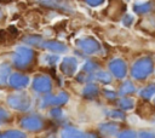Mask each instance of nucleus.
Listing matches in <instances>:
<instances>
[{"label":"nucleus","instance_id":"obj_21","mask_svg":"<svg viewBox=\"0 0 155 138\" xmlns=\"http://www.w3.org/2000/svg\"><path fill=\"white\" fill-rule=\"evenodd\" d=\"M134 105V102L131 99V98H122L120 102H119V107L124 110H130L132 109Z\"/></svg>","mask_w":155,"mask_h":138},{"label":"nucleus","instance_id":"obj_34","mask_svg":"<svg viewBox=\"0 0 155 138\" xmlns=\"http://www.w3.org/2000/svg\"><path fill=\"white\" fill-rule=\"evenodd\" d=\"M1 4H5V2H10V0H0Z\"/></svg>","mask_w":155,"mask_h":138},{"label":"nucleus","instance_id":"obj_22","mask_svg":"<svg viewBox=\"0 0 155 138\" xmlns=\"http://www.w3.org/2000/svg\"><path fill=\"white\" fill-rule=\"evenodd\" d=\"M24 42L27 44H30V45H41L42 44V39L40 36H34V35H29V36H25L23 39Z\"/></svg>","mask_w":155,"mask_h":138},{"label":"nucleus","instance_id":"obj_26","mask_svg":"<svg viewBox=\"0 0 155 138\" xmlns=\"http://www.w3.org/2000/svg\"><path fill=\"white\" fill-rule=\"evenodd\" d=\"M8 116H10V114H8L5 109L0 108V123H2V122H5V121H7Z\"/></svg>","mask_w":155,"mask_h":138},{"label":"nucleus","instance_id":"obj_6","mask_svg":"<svg viewBox=\"0 0 155 138\" xmlns=\"http://www.w3.org/2000/svg\"><path fill=\"white\" fill-rule=\"evenodd\" d=\"M42 125H44L42 120L35 115L25 116L21 120V126L25 130H29V131H39L42 128Z\"/></svg>","mask_w":155,"mask_h":138},{"label":"nucleus","instance_id":"obj_35","mask_svg":"<svg viewBox=\"0 0 155 138\" xmlns=\"http://www.w3.org/2000/svg\"><path fill=\"white\" fill-rule=\"evenodd\" d=\"M48 138H54V137H48Z\"/></svg>","mask_w":155,"mask_h":138},{"label":"nucleus","instance_id":"obj_7","mask_svg":"<svg viewBox=\"0 0 155 138\" xmlns=\"http://www.w3.org/2000/svg\"><path fill=\"white\" fill-rule=\"evenodd\" d=\"M51 80L50 77L45 76V75H40V76H36L33 81V88L39 92V93H46V92H50L51 91Z\"/></svg>","mask_w":155,"mask_h":138},{"label":"nucleus","instance_id":"obj_23","mask_svg":"<svg viewBox=\"0 0 155 138\" xmlns=\"http://www.w3.org/2000/svg\"><path fill=\"white\" fill-rule=\"evenodd\" d=\"M97 69H98V65H97L94 62L88 61V62L85 63V65H84V68H82V73L90 74V73H92V71H94V70H97Z\"/></svg>","mask_w":155,"mask_h":138},{"label":"nucleus","instance_id":"obj_8","mask_svg":"<svg viewBox=\"0 0 155 138\" xmlns=\"http://www.w3.org/2000/svg\"><path fill=\"white\" fill-rule=\"evenodd\" d=\"M8 84H10L11 87H13L16 90H21V88H24L29 84V77L27 75H23V74H19V73H15V74H12L10 76Z\"/></svg>","mask_w":155,"mask_h":138},{"label":"nucleus","instance_id":"obj_9","mask_svg":"<svg viewBox=\"0 0 155 138\" xmlns=\"http://www.w3.org/2000/svg\"><path fill=\"white\" fill-rule=\"evenodd\" d=\"M78 68V61L74 57H65L61 63V70L63 74L71 76Z\"/></svg>","mask_w":155,"mask_h":138},{"label":"nucleus","instance_id":"obj_32","mask_svg":"<svg viewBox=\"0 0 155 138\" xmlns=\"http://www.w3.org/2000/svg\"><path fill=\"white\" fill-rule=\"evenodd\" d=\"M110 116H111V117H122L124 115H122V113H120V111H113V113H110Z\"/></svg>","mask_w":155,"mask_h":138},{"label":"nucleus","instance_id":"obj_20","mask_svg":"<svg viewBox=\"0 0 155 138\" xmlns=\"http://www.w3.org/2000/svg\"><path fill=\"white\" fill-rule=\"evenodd\" d=\"M133 91H134V86L131 81H125L120 87V93L121 94H128V93H132Z\"/></svg>","mask_w":155,"mask_h":138},{"label":"nucleus","instance_id":"obj_13","mask_svg":"<svg viewBox=\"0 0 155 138\" xmlns=\"http://www.w3.org/2000/svg\"><path fill=\"white\" fill-rule=\"evenodd\" d=\"M41 46L45 47V48H47L48 51H53V52H64V51H67V46H65L63 42L53 41V40L42 41Z\"/></svg>","mask_w":155,"mask_h":138},{"label":"nucleus","instance_id":"obj_30","mask_svg":"<svg viewBox=\"0 0 155 138\" xmlns=\"http://www.w3.org/2000/svg\"><path fill=\"white\" fill-rule=\"evenodd\" d=\"M45 59H47L46 62L48 63V64H53V63H56L57 61H58V57L57 56H45Z\"/></svg>","mask_w":155,"mask_h":138},{"label":"nucleus","instance_id":"obj_15","mask_svg":"<svg viewBox=\"0 0 155 138\" xmlns=\"http://www.w3.org/2000/svg\"><path fill=\"white\" fill-rule=\"evenodd\" d=\"M151 8H153L151 2H140V4H136V5L133 6V11H134L136 13H139V15H142V13H148Z\"/></svg>","mask_w":155,"mask_h":138},{"label":"nucleus","instance_id":"obj_1","mask_svg":"<svg viewBox=\"0 0 155 138\" xmlns=\"http://www.w3.org/2000/svg\"><path fill=\"white\" fill-rule=\"evenodd\" d=\"M153 71V61L150 58H142L138 59L131 69V75L133 79L143 80L148 77Z\"/></svg>","mask_w":155,"mask_h":138},{"label":"nucleus","instance_id":"obj_4","mask_svg":"<svg viewBox=\"0 0 155 138\" xmlns=\"http://www.w3.org/2000/svg\"><path fill=\"white\" fill-rule=\"evenodd\" d=\"M76 45L84 53H87V54H93V53H96V52H98L101 50L99 42L96 39L91 38V36L84 38V39H79L76 41Z\"/></svg>","mask_w":155,"mask_h":138},{"label":"nucleus","instance_id":"obj_5","mask_svg":"<svg viewBox=\"0 0 155 138\" xmlns=\"http://www.w3.org/2000/svg\"><path fill=\"white\" fill-rule=\"evenodd\" d=\"M109 69L111 71V74L116 77V79H124L126 76V71H127V68H126V64L122 59L120 58H116V59H113L110 63H109Z\"/></svg>","mask_w":155,"mask_h":138},{"label":"nucleus","instance_id":"obj_10","mask_svg":"<svg viewBox=\"0 0 155 138\" xmlns=\"http://www.w3.org/2000/svg\"><path fill=\"white\" fill-rule=\"evenodd\" d=\"M68 100V94L64 92H61L56 96H47L42 99V105L47 107V105H62L64 103H67Z\"/></svg>","mask_w":155,"mask_h":138},{"label":"nucleus","instance_id":"obj_17","mask_svg":"<svg viewBox=\"0 0 155 138\" xmlns=\"http://www.w3.org/2000/svg\"><path fill=\"white\" fill-rule=\"evenodd\" d=\"M0 138H25V134L17 130H10L0 134Z\"/></svg>","mask_w":155,"mask_h":138},{"label":"nucleus","instance_id":"obj_24","mask_svg":"<svg viewBox=\"0 0 155 138\" xmlns=\"http://www.w3.org/2000/svg\"><path fill=\"white\" fill-rule=\"evenodd\" d=\"M96 79H97L98 81H101V82H104V84H109L110 80H111L110 75H109L107 71H98V73L96 74Z\"/></svg>","mask_w":155,"mask_h":138},{"label":"nucleus","instance_id":"obj_12","mask_svg":"<svg viewBox=\"0 0 155 138\" xmlns=\"http://www.w3.org/2000/svg\"><path fill=\"white\" fill-rule=\"evenodd\" d=\"M61 138H86V134L78 128L65 127L61 132Z\"/></svg>","mask_w":155,"mask_h":138},{"label":"nucleus","instance_id":"obj_19","mask_svg":"<svg viewBox=\"0 0 155 138\" xmlns=\"http://www.w3.org/2000/svg\"><path fill=\"white\" fill-rule=\"evenodd\" d=\"M101 131L107 133V134H113L117 131V126L115 123H111V122L103 123V125H101Z\"/></svg>","mask_w":155,"mask_h":138},{"label":"nucleus","instance_id":"obj_3","mask_svg":"<svg viewBox=\"0 0 155 138\" xmlns=\"http://www.w3.org/2000/svg\"><path fill=\"white\" fill-rule=\"evenodd\" d=\"M33 57H34L33 50H30L29 47H25V46H18L15 50L12 61L17 68H24L31 62Z\"/></svg>","mask_w":155,"mask_h":138},{"label":"nucleus","instance_id":"obj_33","mask_svg":"<svg viewBox=\"0 0 155 138\" xmlns=\"http://www.w3.org/2000/svg\"><path fill=\"white\" fill-rule=\"evenodd\" d=\"M105 96H108V97L113 98V97L115 96V93H113V92H109V91H105Z\"/></svg>","mask_w":155,"mask_h":138},{"label":"nucleus","instance_id":"obj_27","mask_svg":"<svg viewBox=\"0 0 155 138\" xmlns=\"http://www.w3.org/2000/svg\"><path fill=\"white\" fill-rule=\"evenodd\" d=\"M139 138H155V133L149 132V131H142L139 132Z\"/></svg>","mask_w":155,"mask_h":138},{"label":"nucleus","instance_id":"obj_18","mask_svg":"<svg viewBox=\"0 0 155 138\" xmlns=\"http://www.w3.org/2000/svg\"><path fill=\"white\" fill-rule=\"evenodd\" d=\"M97 93H98V88H97V86L93 85V84L87 85V86L85 87V90H84V96L87 97V98H93L94 96H97Z\"/></svg>","mask_w":155,"mask_h":138},{"label":"nucleus","instance_id":"obj_31","mask_svg":"<svg viewBox=\"0 0 155 138\" xmlns=\"http://www.w3.org/2000/svg\"><path fill=\"white\" fill-rule=\"evenodd\" d=\"M51 115H52L53 117H56V119H59V117L62 116V110L58 109V108L52 109V110H51Z\"/></svg>","mask_w":155,"mask_h":138},{"label":"nucleus","instance_id":"obj_16","mask_svg":"<svg viewBox=\"0 0 155 138\" xmlns=\"http://www.w3.org/2000/svg\"><path fill=\"white\" fill-rule=\"evenodd\" d=\"M153 96H155V84H150L140 91V97H143L144 99H149Z\"/></svg>","mask_w":155,"mask_h":138},{"label":"nucleus","instance_id":"obj_28","mask_svg":"<svg viewBox=\"0 0 155 138\" xmlns=\"http://www.w3.org/2000/svg\"><path fill=\"white\" fill-rule=\"evenodd\" d=\"M122 22H124V24H125V25H127V27H130V25L132 24V22H133V17H132L131 15H126V16L124 17V19H122Z\"/></svg>","mask_w":155,"mask_h":138},{"label":"nucleus","instance_id":"obj_11","mask_svg":"<svg viewBox=\"0 0 155 138\" xmlns=\"http://www.w3.org/2000/svg\"><path fill=\"white\" fill-rule=\"evenodd\" d=\"M40 4L47 7H52V8L65 10V11L70 10V6L65 0H40Z\"/></svg>","mask_w":155,"mask_h":138},{"label":"nucleus","instance_id":"obj_2","mask_svg":"<svg viewBox=\"0 0 155 138\" xmlns=\"http://www.w3.org/2000/svg\"><path fill=\"white\" fill-rule=\"evenodd\" d=\"M7 103L11 108L21 111H25L31 105V99L25 92H17L12 93L7 97Z\"/></svg>","mask_w":155,"mask_h":138},{"label":"nucleus","instance_id":"obj_25","mask_svg":"<svg viewBox=\"0 0 155 138\" xmlns=\"http://www.w3.org/2000/svg\"><path fill=\"white\" fill-rule=\"evenodd\" d=\"M117 138H137V134L132 130H126V131H122L117 136Z\"/></svg>","mask_w":155,"mask_h":138},{"label":"nucleus","instance_id":"obj_14","mask_svg":"<svg viewBox=\"0 0 155 138\" xmlns=\"http://www.w3.org/2000/svg\"><path fill=\"white\" fill-rule=\"evenodd\" d=\"M11 68L7 63L0 64V85H5L7 82V77L10 75Z\"/></svg>","mask_w":155,"mask_h":138},{"label":"nucleus","instance_id":"obj_29","mask_svg":"<svg viewBox=\"0 0 155 138\" xmlns=\"http://www.w3.org/2000/svg\"><path fill=\"white\" fill-rule=\"evenodd\" d=\"M90 6H93V7H96V6H99V5H102L103 2H104V0H85Z\"/></svg>","mask_w":155,"mask_h":138}]
</instances>
